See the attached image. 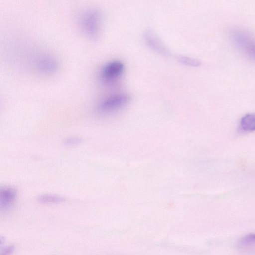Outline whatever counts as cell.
<instances>
[{"label":"cell","instance_id":"6da1fadb","mask_svg":"<svg viewBox=\"0 0 255 255\" xmlns=\"http://www.w3.org/2000/svg\"><path fill=\"white\" fill-rule=\"evenodd\" d=\"M234 44L243 50L250 58L255 61V39L241 29H234L231 32Z\"/></svg>","mask_w":255,"mask_h":255},{"label":"cell","instance_id":"7a4b0ae2","mask_svg":"<svg viewBox=\"0 0 255 255\" xmlns=\"http://www.w3.org/2000/svg\"><path fill=\"white\" fill-rule=\"evenodd\" d=\"M130 100V97L128 94H115L101 101L98 106V110L102 114L113 113L126 106Z\"/></svg>","mask_w":255,"mask_h":255},{"label":"cell","instance_id":"3957f363","mask_svg":"<svg viewBox=\"0 0 255 255\" xmlns=\"http://www.w3.org/2000/svg\"><path fill=\"white\" fill-rule=\"evenodd\" d=\"M101 24V16L96 10L87 12L81 18L82 29L87 35L96 38L99 35Z\"/></svg>","mask_w":255,"mask_h":255},{"label":"cell","instance_id":"277c9868","mask_svg":"<svg viewBox=\"0 0 255 255\" xmlns=\"http://www.w3.org/2000/svg\"><path fill=\"white\" fill-rule=\"evenodd\" d=\"M125 70L124 63L119 60H113L105 64L101 71V78L106 83H112L123 75Z\"/></svg>","mask_w":255,"mask_h":255},{"label":"cell","instance_id":"5b68a950","mask_svg":"<svg viewBox=\"0 0 255 255\" xmlns=\"http://www.w3.org/2000/svg\"><path fill=\"white\" fill-rule=\"evenodd\" d=\"M145 44L156 53L164 56H169L170 52L156 33L151 29H147L142 35Z\"/></svg>","mask_w":255,"mask_h":255},{"label":"cell","instance_id":"8992f818","mask_svg":"<svg viewBox=\"0 0 255 255\" xmlns=\"http://www.w3.org/2000/svg\"><path fill=\"white\" fill-rule=\"evenodd\" d=\"M36 70L41 74L49 75L58 70L59 64L57 60L50 56H41L35 61Z\"/></svg>","mask_w":255,"mask_h":255},{"label":"cell","instance_id":"52a82bcc","mask_svg":"<svg viewBox=\"0 0 255 255\" xmlns=\"http://www.w3.org/2000/svg\"><path fill=\"white\" fill-rule=\"evenodd\" d=\"M17 196L16 191L11 187L1 189L0 191V207L1 209L6 210L11 207Z\"/></svg>","mask_w":255,"mask_h":255},{"label":"cell","instance_id":"ba28073f","mask_svg":"<svg viewBox=\"0 0 255 255\" xmlns=\"http://www.w3.org/2000/svg\"><path fill=\"white\" fill-rule=\"evenodd\" d=\"M240 127L244 132L255 131V113H248L244 115L240 119Z\"/></svg>","mask_w":255,"mask_h":255},{"label":"cell","instance_id":"9c48e42d","mask_svg":"<svg viewBox=\"0 0 255 255\" xmlns=\"http://www.w3.org/2000/svg\"><path fill=\"white\" fill-rule=\"evenodd\" d=\"M39 203L45 204H58L65 201V199L59 196L55 195L44 194L39 196L37 198Z\"/></svg>","mask_w":255,"mask_h":255},{"label":"cell","instance_id":"30bf717a","mask_svg":"<svg viewBox=\"0 0 255 255\" xmlns=\"http://www.w3.org/2000/svg\"><path fill=\"white\" fill-rule=\"evenodd\" d=\"M178 60L181 63L187 66L197 67L201 65L199 60L187 56L179 55Z\"/></svg>","mask_w":255,"mask_h":255},{"label":"cell","instance_id":"8fae6325","mask_svg":"<svg viewBox=\"0 0 255 255\" xmlns=\"http://www.w3.org/2000/svg\"><path fill=\"white\" fill-rule=\"evenodd\" d=\"M242 245H249L255 244V234H250L246 235L240 240Z\"/></svg>","mask_w":255,"mask_h":255},{"label":"cell","instance_id":"7c38bea8","mask_svg":"<svg viewBox=\"0 0 255 255\" xmlns=\"http://www.w3.org/2000/svg\"><path fill=\"white\" fill-rule=\"evenodd\" d=\"M82 142V139L79 137H70L65 140L64 144L68 146H75L80 144Z\"/></svg>","mask_w":255,"mask_h":255},{"label":"cell","instance_id":"4fadbf2b","mask_svg":"<svg viewBox=\"0 0 255 255\" xmlns=\"http://www.w3.org/2000/svg\"><path fill=\"white\" fill-rule=\"evenodd\" d=\"M14 248L12 246L8 247L4 250V251L2 252L1 255H9L13 252V251H14Z\"/></svg>","mask_w":255,"mask_h":255}]
</instances>
